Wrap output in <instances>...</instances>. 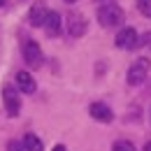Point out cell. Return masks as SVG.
<instances>
[{"mask_svg": "<svg viewBox=\"0 0 151 151\" xmlns=\"http://www.w3.org/2000/svg\"><path fill=\"white\" fill-rule=\"evenodd\" d=\"M147 72H149V58H137L128 68V84H132V86L142 84L147 79Z\"/></svg>", "mask_w": 151, "mask_h": 151, "instance_id": "cell-2", "label": "cell"}, {"mask_svg": "<svg viewBox=\"0 0 151 151\" xmlns=\"http://www.w3.org/2000/svg\"><path fill=\"white\" fill-rule=\"evenodd\" d=\"M88 112H91V116L98 119L100 123H109V121L114 119V112L105 105V102H93V105L88 107Z\"/></svg>", "mask_w": 151, "mask_h": 151, "instance_id": "cell-7", "label": "cell"}, {"mask_svg": "<svg viewBox=\"0 0 151 151\" xmlns=\"http://www.w3.org/2000/svg\"><path fill=\"white\" fill-rule=\"evenodd\" d=\"M7 151H23V142H9V144H7Z\"/></svg>", "mask_w": 151, "mask_h": 151, "instance_id": "cell-14", "label": "cell"}, {"mask_svg": "<svg viewBox=\"0 0 151 151\" xmlns=\"http://www.w3.org/2000/svg\"><path fill=\"white\" fill-rule=\"evenodd\" d=\"M144 42H147V47H151V33H147V35H144Z\"/></svg>", "mask_w": 151, "mask_h": 151, "instance_id": "cell-15", "label": "cell"}, {"mask_svg": "<svg viewBox=\"0 0 151 151\" xmlns=\"http://www.w3.org/2000/svg\"><path fill=\"white\" fill-rule=\"evenodd\" d=\"M65 2H70V5H72V2H77V0H65Z\"/></svg>", "mask_w": 151, "mask_h": 151, "instance_id": "cell-19", "label": "cell"}, {"mask_svg": "<svg viewBox=\"0 0 151 151\" xmlns=\"http://www.w3.org/2000/svg\"><path fill=\"white\" fill-rule=\"evenodd\" d=\"M116 47L119 49H135V47H139V35H137V30L135 28H121L119 33H116Z\"/></svg>", "mask_w": 151, "mask_h": 151, "instance_id": "cell-3", "label": "cell"}, {"mask_svg": "<svg viewBox=\"0 0 151 151\" xmlns=\"http://www.w3.org/2000/svg\"><path fill=\"white\" fill-rule=\"evenodd\" d=\"M17 88H19L21 93H35V79H33V75L30 72H17Z\"/></svg>", "mask_w": 151, "mask_h": 151, "instance_id": "cell-8", "label": "cell"}, {"mask_svg": "<svg viewBox=\"0 0 151 151\" xmlns=\"http://www.w3.org/2000/svg\"><path fill=\"white\" fill-rule=\"evenodd\" d=\"M126 19L123 9L114 2H107V5H100L98 7V21L105 26V28H114V26H121Z\"/></svg>", "mask_w": 151, "mask_h": 151, "instance_id": "cell-1", "label": "cell"}, {"mask_svg": "<svg viewBox=\"0 0 151 151\" xmlns=\"http://www.w3.org/2000/svg\"><path fill=\"white\" fill-rule=\"evenodd\" d=\"M47 17H49V9L44 7V2H35L30 7V23L33 26H44Z\"/></svg>", "mask_w": 151, "mask_h": 151, "instance_id": "cell-10", "label": "cell"}, {"mask_svg": "<svg viewBox=\"0 0 151 151\" xmlns=\"http://www.w3.org/2000/svg\"><path fill=\"white\" fill-rule=\"evenodd\" d=\"M2 102H5V109L9 116H17L21 109V100H19V91L14 86H5L2 88Z\"/></svg>", "mask_w": 151, "mask_h": 151, "instance_id": "cell-4", "label": "cell"}, {"mask_svg": "<svg viewBox=\"0 0 151 151\" xmlns=\"http://www.w3.org/2000/svg\"><path fill=\"white\" fill-rule=\"evenodd\" d=\"M54 151H68V149H65L63 144H56V147H54Z\"/></svg>", "mask_w": 151, "mask_h": 151, "instance_id": "cell-16", "label": "cell"}, {"mask_svg": "<svg viewBox=\"0 0 151 151\" xmlns=\"http://www.w3.org/2000/svg\"><path fill=\"white\" fill-rule=\"evenodd\" d=\"M23 58H26V63L30 68H40L42 65V49H40V44L35 40H28L23 44Z\"/></svg>", "mask_w": 151, "mask_h": 151, "instance_id": "cell-5", "label": "cell"}, {"mask_svg": "<svg viewBox=\"0 0 151 151\" xmlns=\"http://www.w3.org/2000/svg\"><path fill=\"white\" fill-rule=\"evenodd\" d=\"M5 2H7V0H0V7H2V5H5Z\"/></svg>", "mask_w": 151, "mask_h": 151, "instance_id": "cell-18", "label": "cell"}, {"mask_svg": "<svg viewBox=\"0 0 151 151\" xmlns=\"http://www.w3.org/2000/svg\"><path fill=\"white\" fill-rule=\"evenodd\" d=\"M68 33H70L72 37H81V35L86 33V19H84V14L72 12V14L68 17Z\"/></svg>", "mask_w": 151, "mask_h": 151, "instance_id": "cell-6", "label": "cell"}, {"mask_svg": "<svg viewBox=\"0 0 151 151\" xmlns=\"http://www.w3.org/2000/svg\"><path fill=\"white\" fill-rule=\"evenodd\" d=\"M144 151H151V142H147V144H144Z\"/></svg>", "mask_w": 151, "mask_h": 151, "instance_id": "cell-17", "label": "cell"}, {"mask_svg": "<svg viewBox=\"0 0 151 151\" xmlns=\"http://www.w3.org/2000/svg\"><path fill=\"white\" fill-rule=\"evenodd\" d=\"M44 30H47V35H51V37L60 35L63 21H60V14H58V12H49V17H47V21H44Z\"/></svg>", "mask_w": 151, "mask_h": 151, "instance_id": "cell-9", "label": "cell"}, {"mask_svg": "<svg viewBox=\"0 0 151 151\" xmlns=\"http://www.w3.org/2000/svg\"><path fill=\"white\" fill-rule=\"evenodd\" d=\"M23 149L26 151H42V139H40L37 135H33V132H28V135H23Z\"/></svg>", "mask_w": 151, "mask_h": 151, "instance_id": "cell-11", "label": "cell"}, {"mask_svg": "<svg viewBox=\"0 0 151 151\" xmlns=\"http://www.w3.org/2000/svg\"><path fill=\"white\" fill-rule=\"evenodd\" d=\"M112 151H135V144L128 139H116L112 144Z\"/></svg>", "mask_w": 151, "mask_h": 151, "instance_id": "cell-12", "label": "cell"}, {"mask_svg": "<svg viewBox=\"0 0 151 151\" xmlns=\"http://www.w3.org/2000/svg\"><path fill=\"white\" fill-rule=\"evenodd\" d=\"M137 9H139V14H144L147 19H151V0H139Z\"/></svg>", "mask_w": 151, "mask_h": 151, "instance_id": "cell-13", "label": "cell"}]
</instances>
